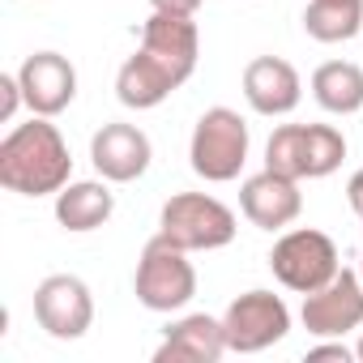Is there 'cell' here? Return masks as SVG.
<instances>
[{"mask_svg": "<svg viewBox=\"0 0 363 363\" xmlns=\"http://www.w3.org/2000/svg\"><path fill=\"white\" fill-rule=\"evenodd\" d=\"M73 175V154L48 116H30L0 141V184L22 197H56Z\"/></svg>", "mask_w": 363, "mask_h": 363, "instance_id": "6da1fadb", "label": "cell"}, {"mask_svg": "<svg viewBox=\"0 0 363 363\" xmlns=\"http://www.w3.org/2000/svg\"><path fill=\"white\" fill-rule=\"evenodd\" d=\"M346 137L333 124H278L265 145V167L291 179H325L342 167Z\"/></svg>", "mask_w": 363, "mask_h": 363, "instance_id": "7a4b0ae2", "label": "cell"}, {"mask_svg": "<svg viewBox=\"0 0 363 363\" xmlns=\"http://www.w3.org/2000/svg\"><path fill=\"white\" fill-rule=\"evenodd\" d=\"M133 291H137V303L150 312H179L197 295V269L179 244H171L167 235H154L141 248Z\"/></svg>", "mask_w": 363, "mask_h": 363, "instance_id": "3957f363", "label": "cell"}, {"mask_svg": "<svg viewBox=\"0 0 363 363\" xmlns=\"http://www.w3.org/2000/svg\"><path fill=\"white\" fill-rule=\"evenodd\" d=\"M248 120L231 107H210L201 111L197 128H193V141H189V162L201 179L210 184H227L235 179L248 162Z\"/></svg>", "mask_w": 363, "mask_h": 363, "instance_id": "277c9868", "label": "cell"}, {"mask_svg": "<svg viewBox=\"0 0 363 363\" xmlns=\"http://www.w3.org/2000/svg\"><path fill=\"white\" fill-rule=\"evenodd\" d=\"M240 223L235 214L210 197V193H175L162 214H158V235H167L171 244H179L184 252H214L227 248L235 240Z\"/></svg>", "mask_w": 363, "mask_h": 363, "instance_id": "5b68a950", "label": "cell"}, {"mask_svg": "<svg viewBox=\"0 0 363 363\" xmlns=\"http://www.w3.org/2000/svg\"><path fill=\"white\" fill-rule=\"evenodd\" d=\"M269 269H274V278H278L286 291L312 295V291H320V286L342 269V261H337V244H333L325 231H316V227H295V231H286V235L274 244Z\"/></svg>", "mask_w": 363, "mask_h": 363, "instance_id": "8992f818", "label": "cell"}, {"mask_svg": "<svg viewBox=\"0 0 363 363\" xmlns=\"http://www.w3.org/2000/svg\"><path fill=\"white\" fill-rule=\"evenodd\" d=\"M223 329H227V350L257 354L291 333V308L274 291H244L240 299H231Z\"/></svg>", "mask_w": 363, "mask_h": 363, "instance_id": "52a82bcc", "label": "cell"}, {"mask_svg": "<svg viewBox=\"0 0 363 363\" xmlns=\"http://www.w3.org/2000/svg\"><path fill=\"white\" fill-rule=\"evenodd\" d=\"M299 320L312 337H346L350 329H363V274L337 269L320 291L303 295Z\"/></svg>", "mask_w": 363, "mask_h": 363, "instance_id": "ba28073f", "label": "cell"}, {"mask_svg": "<svg viewBox=\"0 0 363 363\" xmlns=\"http://www.w3.org/2000/svg\"><path fill=\"white\" fill-rule=\"evenodd\" d=\"M145 60H154L175 86H184L197 69V56H201V35H197V22L193 18H179V13H150L145 26H141V48H137Z\"/></svg>", "mask_w": 363, "mask_h": 363, "instance_id": "9c48e42d", "label": "cell"}, {"mask_svg": "<svg viewBox=\"0 0 363 363\" xmlns=\"http://www.w3.org/2000/svg\"><path fill=\"white\" fill-rule=\"evenodd\" d=\"M35 320L60 337V342H77L86 337V329L94 325V295L82 278L73 274H52L35 286Z\"/></svg>", "mask_w": 363, "mask_h": 363, "instance_id": "30bf717a", "label": "cell"}, {"mask_svg": "<svg viewBox=\"0 0 363 363\" xmlns=\"http://www.w3.org/2000/svg\"><path fill=\"white\" fill-rule=\"evenodd\" d=\"M150 158H154V145L137 124L111 120L90 137V162L107 184H133V179H141L150 171Z\"/></svg>", "mask_w": 363, "mask_h": 363, "instance_id": "8fae6325", "label": "cell"}, {"mask_svg": "<svg viewBox=\"0 0 363 363\" xmlns=\"http://www.w3.org/2000/svg\"><path fill=\"white\" fill-rule=\"evenodd\" d=\"M240 210L252 227L261 231H282L299 218L303 210V193H299V179L291 175H278V171H257L244 179V189H240Z\"/></svg>", "mask_w": 363, "mask_h": 363, "instance_id": "7c38bea8", "label": "cell"}, {"mask_svg": "<svg viewBox=\"0 0 363 363\" xmlns=\"http://www.w3.org/2000/svg\"><path fill=\"white\" fill-rule=\"evenodd\" d=\"M18 82H22V94H26V107L35 116H60L73 99H77V69L60 56V52H35L22 60L18 69Z\"/></svg>", "mask_w": 363, "mask_h": 363, "instance_id": "4fadbf2b", "label": "cell"}, {"mask_svg": "<svg viewBox=\"0 0 363 363\" xmlns=\"http://www.w3.org/2000/svg\"><path fill=\"white\" fill-rule=\"evenodd\" d=\"M244 99L257 116H291L303 99V82L291 60L282 56H257L244 69Z\"/></svg>", "mask_w": 363, "mask_h": 363, "instance_id": "5bb4252c", "label": "cell"}, {"mask_svg": "<svg viewBox=\"0 0 363 363\" xmlns=\"http://www.w3.org/2000/svg\"><path fill=\"white\" fill-rule=\"evenodd\" d=\"M227 354V329L223 320L193 312V316H179L175 325H167L154 359L158 363H218Z\"/></svg>", "mask_w": 363, "mask_h": 363, "instance_id": "9a60e30c", "label": "cell"}, {"mask_svg": "<svg viewBox=\"0 0 363 363\" xmlns=\"http://www.w3.org/2000/svg\"><path fill=\"white\" fill-rule=\"evenodd\" d=\"M116 214V193L107 189V179H69V184L56 193V223L73 235H86V231H99L107 218Z\"/></svg>", "mask_w": 363, "mask_h": 363, "instance_id": "2e32d148", "label": "cell"}, {"mask_svg": "<svg viewBox=\"0 0 363 363\" xmlns=\"http://www.w3.org/2000/svg\"><path fill=\"white\" fill-rule=\"evenodd\" d=\"M179 86L158 69V65H150L141 52H133L124 65H120V73H116V99L124 103V107H133V111H150V107H158L162 99H171Z\"/></svg>", "mask_w": 363, "mask_h": 363, "instance_id": "e0dca14e", "label": "cell"}, {"mask_svg": "<svg viewBox=\"0 0 363 363\" xmlns=\"http://www.w3.org/2000/svg\"><path fill=\"white\" fill-rule=\"evenodd\" d=\"M312 99L329 116H354L363 111V69L350 60H325L312 73Z\"/></svg>", "mask_w": 363, "mask_h": 363, "instance_id": "ac0fdd59", "label": "cell"}, {"mask_svg": "<svg viewBox=\"0 0 363 363\" xmlns=\"http://www.w3.org/2000/svg\"><path fill=\"white\" fill-rule=\"evenodd\" d=\"M303 30L316 43H350L363 35V5L354 0H312L303 9Z\"/></svg>", "mask_w": 363, "mask_h": 363, "instance_id": "d6986e66", "label": "cell"}, {"mask_svg": "<svg viewBox=\"0 0 363 363\" xmlns=\"http://www.w3.org/2000/svg\"><path fill=\"white\" fill-rule=\"evenodd\" d=\"M26 103V94H22V82H18V73H0V120H13L18 116V107Z\"/></svg>", "mask_w": 363, "mask_h": 363, "instance_id": "ffe728a7", "label": "cell"}, {"mask_svg": "<svg viewBox=\"0 0 363 363\" xmlns=\"http://www.w3.org/2000/svg\"><path fill=\"white\" fill-rule=\"evenodd\" d=\"M320 359H337V363H350V359H354V350H350L342 337H329V342H320V346H312V350H308V363H320Z\"/></svg>", "mask_w": 363, "mask_h": 363, "instance_id": "44dd1931", "label": "cell"}, {"mask_svg": "<svg viewBox=\"0 0 363 363\" xmlns=\"http://www.w3.org/2000/svg\"><path fill=\"white\" fill-rule=\"evenodd\" d=\"M150 9L158 13H179V18H193L201 9V0H150Z\"/></svg>", "mask_w": 363, "mask_h": 363, "instance_id": "7402d4cb", "label": "cell"}, {"mask_svg": "<svg viewBox=\"0 0 363 363\" xmlns=\"http://www.w3.org/2000/svg\"><path fill=\"white\" fill-rule=\"evenodd\" d=\"M346 201H350V210L363 218V167L350 175V184H346Z\"/></svg>", "mask_w": 363, "mask_h": 363, "instance_id": "603a6c76", "label": "cell"}, {"mask_svg": "<svg viewBox=\"0 0 363 363\" xmlns=\"http://www.w3.org/2000/svg\"><path fill=\"white\" fill-rule=\"evenodd\" d=\"M354 359L363 363V333H359V346H354Z\"/></svg>", "mask_w": 363, "mask_h": 363, "instance_id": "cb8c5ba5", "label": "cell"}, {"mask_svg": "<svg viewBox=\"0 0 363 363\" xmlns=\"http://www.w3.org/2000/svg\"><path fill=\"white\" fill-rule=\"evenodd\" d=\"M359 274H363V257H359Z\"/></svg>", "mask_w": 363, "mask_h": 363, "instance_id": "d4e9b609", "label": "cell"}, {"mask_svg": "<svg viewBox=\"0 0 363 363\" xmlns=\"http://www.w3.org/2000/svg\"><path fill=\"white\" fill-rule=\"evenodd\" d=\"M354 5H363V0H354Z\"/></svg>", "mask_w": 363, "mask_h": 363, "instance_id": "484cf974", "label": "cell"}]
</instances>
